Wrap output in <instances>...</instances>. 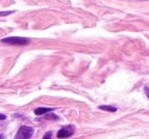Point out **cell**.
<instances>
[{"label":"cell","instance_id":"obj_1","mask_svg":"<svg viewBox=\"0 0 149 139\" xmlns=\"http://www.w3.org/2000/svg\"><path fill=\"white\" fill-rule=\"evenodd\" d=\"M1 42L9 45H28L30 40L23 37H7L1 39Z\"/></svg>","mask_w":149,"mask_h":139},{"label":"cell","instance_id":"obj_2","mask_svg":"<svg viewBox=\"0 0 149 139\" xmlns=\"http://www.w3.org/2000/svg\"><path fill=\"white\" fill-rule=\"evenodd\" d=\"M34 134V129L29 126H22L17 131V134L15 135L17 139H28L31 138Z\"/></svg>","mask_w":149,"mask_h":139},{"label":"cell","instance_id":"obj_3","mask_svg":"<svg viewBox=\"0 0 149 139\" xmlns=\"http://www.w3.org/2000/svg\"><path fill=\"white\" fill-rule=\"evenodd\" d=\"M74 127L72 125H68V126L61 128L57 132V137L58 138H68L70 137L72 135H74Z\"/></svg>","mask_w":149,"mask_h":139},{"label":"cell","instance_id":"obj_4","mask_svg":"<svg viewBox=\"0 0 149 139\" xmlns=\"http://www.w3.org/2000/svg\"><path fill=\"white\" fill-rule=\"evenodd\" d=\"M54 108H38L34 110L35 115L37 116H42V115H45V114H49V112H53Z\"/></svg>","mask_w":149,"mask_h":139},{"label":"cell","instance_id":"obj_5","mask_svg":"<svg viewBox=\"0 0 149 139\" xmlns=\"http://www.w3.org/2000/svg\"><path fill=\"white\" fill-rule=\"evenodd\" d=\"M99 108L100 110H106V112H116V110H118L116 106H111V105H100Z\"/></svg>","mask_w":149,"mask_h":139},{"label":"cell","instance_id":"obj_6","mask_svg":"<svg viewBox=\"0 0 149 139\" xmlns=\"http://www.w3.org/2000/svg\"><path fill=\"white\" fill-rule=\"evenodd\" d=\"M15 13L13 10H10V11H2V13H0V17H4V15H11V13Z\"/></svg>","mask_w":149,"mask_h":139},{"label":"cell","instance_id":"obj_7","mask_svg":"<svg viewBox=\"0 0 149 139\" xmlns=\"http://www.w3.org/2000/svg\"><path fill=\"white\" fill-rule=\"evenodd\" d=\"M144 90H145V93H146L147 97L149 98V87H147V86H146V87L144 88Z\"/></svg>","mask_w":149,"mask_h":139},{"label":"cell","instance_id":"obj_8","mask_svg":"<svg viewBox=\"0 0 149 139\" xmlns=\"http://www.w3.org/2000/svg\"><path fill=\"white\" fill-rule=\"evenodd\" d=\"M47 135H45L44 136V139H46V138H51V132H48V133H46Z\"/></svg>","mask_w":149,"mask_h":139},{"label":"cell","instance_id":"obj_9","mask_svg":"<svg viewBox=\"0 0 149 139\" xmlns=\"http://www.w3.org/2000/svg\"><path fill=\"white\" fill-rule=\"evenodd\" d=\"M5 119H6V117H5V115L0 114V120H5Z\"/></svg>","mask_w":149,"mask_h":139}]
</instances>
